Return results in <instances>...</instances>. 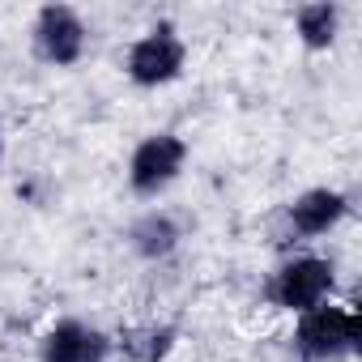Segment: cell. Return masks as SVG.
Returning a JSON list of instances; mask_svg holds the SVG:
<instances>
[{
  "instance_id": "obj_1",
  "label": "cell",
  "mask_w": 362,
  "mask_h": 362,
  "mask_svg": "<svg viewBox=\"0 0 362 362\" xmlns=\"http://www.w3.org/2000/svg\"><path fill=\"white\" fill-rule=\"evenodd\" d=\"M362 345V320L345 303H324L298 315L290 332V354L298 362H345Z\"/></svg>"
},
{
  "instance_id": "obj_2",
  "label": "cell",
  "mask_w": 362,
  "mask_h": 362,
  "mask_svg": "<svg viewBox=\"0 0 362 362\" xmlns=\"http://www.w3.org/2000/svg\"><path fill=\"white\" fill-rule=\"evenodd\" d=\"M332 294H337V264L328 256H315V252H303V256L281 260L269 273V281H264L269 307L290 311V315H303L311 307H324V303H332Z\"/></svg>"
},
{
  "instance_id": "obj_10",
  "label": "cell",
  "mask_w": 362,
  "mask_h": 362,
  "mask_svg": "<svg viewBox=\"0 0 362 362\" xmlns=\"http://www.w3.org/2000/svg\"><path fill=\"white\" fill-rule=\"evenodd\" d=\"M175 337H179L175 324H145V328L124 332V354L132 362H162L175 349Z\"/></svg>"
},
{
  "instance_id": "obj_9",
  "label": "cell",
  "mask_w": 362,
  "mask_h": 362,
  "mask_svg": "<svg viewBox=\"0 0 362 362\" xmlns=\"http://www.w3.org/2000/svg\"><path fill=\"white\" fill-rule=\"evenodd\" d=\"M341 22H345V9L337 0H311L294 13V35L307 52H328L341 39Z\"/></svg>"
},
{
  "instance_id": "obj_4",
  "label": "cell",
  "mask_w": 362,
  "mask_h": 362,
  "mask_svg": "<svg viewBox=\"0 0 362 362\" xmlns=\"http://www.w3.org/2000/svg\"><path fill=\"white\" fill-rule=\"evenodd\" d=\"M188 153L192 149H188V141L179 132H149V136H141L132 158H128V188H132V197H141V201L162 197L175 179L184 175Z\"/></svg>"
},
{
  "instance_id": "obj_11",
  "label": "cell",
  "mask_w": 362,
  "mask_h": 362,
  "mask_svg": "<svg viewBox=\"0 0 362 362\" xmlns=\"http://www.w3.org/2000/svg\"><path fill=\"white\" fill-rule=\"evenodd\" d=\"M0 166H5V132H0Z\"/></svg>"
},
{
  "instance_id": "obj_8",
  "label": "cell",
  "mask_w": 362,
  "mask_h": 362,
  "mask_svg": "<svg viewBox=\"0 0 362 362\" xmlns=\"http://www.w3.org/2000/svg\"><path fill=\"white\" fill-rule=\"evenodd\" d=\"M124 239H128L136 260L162 264V260H170L179 247H184V222H179L170 209H145L141 218H132Z\"/></svg>"
},
{
  "instance_id": "obj_5",
  "label": "cell",
  "mask_w": 362,
  "mask_h": 362,
  "mask_svg": "<svg viewBox=\"0 0 362 362\" xmlns=\"http://www.w3.org/2000/svg\"><path fill=\"white\" fill-rule=\"evenodd\" d=\"M30 52L47 69H73L90 52V26L73 5H43L30 22Z\"/></svg>"
},
{
  "instance_id": "obj_7",
  "label": "cell",
  "mask_w": 362,
  "mask_h": 362,
  "mask_svg": "<svg viewBox=\"0 0 362 362\" xmlns=\"http://www.w3.org/2000/svg\"><path fill=\"white\" fill-rule=\"evenodd\" d=\"M349 218V192L341 188H307L286 205V226L298 239H324Z\"/></svg>"
},
{
  "instance_id": "obj_6",
  "label": "cell",
  "mask_w": 362,
  "mask_h": 362,
  "mask_svg": "<svg viewBox=\"0 0 362 362\" xmlns=\"http://www.w3.org/2000/svg\"><path fill=\"white\" fill-rule=\"evenodd\" d=\"M111 349H115V341L98 324L64 315L43 332L39 362H111Z\"/></svg>"
},
{
  "instance_id": "obj_3",
  "label": "cell",
  "mask_w": 362,
  "mask_h": 362,
  "mask_svg": "<svg viewBox=\"0 0 362 362\" xmlns=\"http://www.w3.org/2000/svg\"><path fill=\"white\" fill-rule=\"evenodd\" d=\"M188 69V43L170 22H158L149 26L141 39L128 43L124 52V77L136 86V90H162V86H175Z\"/></svg>"
}]
</instances>
